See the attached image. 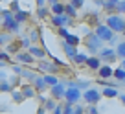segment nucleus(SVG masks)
<instances>
[{"label": "nucleus", "instance_id": "nucleus-1", "mask_svg": "<svg viewBox=\"0 0 125 114\" xmlns=\"http://www.w3.org/2000/svg\"><path fill=\"white\" fill-rule=\"evenodd\" d=\"M105 24L114 33H123V30H125V19L120 15V13H110V15L105 19Z\"/></svg>", "mask_w": 125, "mask_h": 114}, {"label": "nucleus", "instance_id": "nucleus-2", "mask_svg": "<svg viewBox=\"0 0 125 114\" xmlns=\"http://www.w3.org/2000/svg\"><path fill=\"white\" fill-rule=\"evenodd\" d=\"M94 33H96L101 41H107V42H114V41H116V39H114V37H116V33H114L112 30L107 26V24H103V22H101V24H96Z\"/></svg>", "mask_w": 125, "mask_h": 114}, {"label": "nucleus", "instance_id": "nucleus-3", "mask_svg": "<svg viewBox=\"0 0 125 114\" xmlns=\"http://www.w3.org/2000/svg\"><path fill=\"white\" fill-rule=\"evenodd\" d=\"M83 42H85V46H86V50L90 52V53H96V52H99L101 50V46H103V41L99 39L98 35H96V33H88V35H86V39L83 41Z\"/></svg>", "mask_w": 125, "mask_h": 114}, {"label": "nucleus", "instance_id": "nucleus-4", "mask_svg": "<svg viewBox=\"0 0 125 114\" xmlns=\"http://www.w3.org/2000/svg\"><path fill=\"white\" fill-rule=\"evenodd\" d=\"M81 98H83V92H81V88H79V87H75V85L66 87V90H64V101H66V103L75 105Z\"/></svg>", "mask_w": 125, "mask_h": 114}, {"label": "nucleus", "instance_id": "nucleus-5", "mask_svg": "<svg viewBox=\"0 0 125 114\" xmlns=\"http://www.w3.org/2000/svg\"><path fill=\"white\" fill-rule=\"evenodd\" d=\"M50 22L53 28H61V26H72L74 19L68 17L66 13H62V15H50Z\"/></svg>", "mask_w": 125, "mask_h": 114}, {"label": "nucleus", "instance_id": "nucleus-6", "mask_svg": "<svg viewBox=\"0 0 125 114\" xmlns=\"http://www.w3.org/2000/svg\"><path fill=\"white\" fill-rule=\"evenodd\" d=\"M59 66L53 63V61H44V59H39V63H37V72L39 74H57Z\"/></svg>", "mask_w": 125, "mask_h": 114}, {"label": "nucleus", "instance_id": "nucleus-7", "mask_svg": "<svg viewBox=\"0 0 125 114\" xmlns=\"http://www.w3.org/2000/svg\"><path fill=\"white\" fill-rule=\"evenodd\" d=\"M83 99L86 101V105H98L99 101H101V92L94 90V88H85V92H83Z\"/></svg>", "mask_w": 125, "mask_h": 114}, {"label": "nucleus", "instance_id": "nucleus-8", "mask_svg": "<svg viewBox=\"0 0 125 114\" xmlns=\"http://www.w3.org/2000/svg\"><path fill=\"white\" fill-rule=\"evenodd\" d=\"M15 61L17 63H22V64H33L35 63V57H33L28 50H19L15 53Z\"/></svg>", "mask_w": 125, "mask_h": 114}, {"label": "nucleus", "instance_id": "nucleus-9", "mask_svg": "<svg viewBox=\"0 0 125 114\" xmlns=\"http://www.w3.org/2000/svg\"><path fill=\"white\" fill-rule=\"evenodd\" d=\"M2 30H6V31L17 35V33L20 31V22H17L15 17H13V19H9V20H2Z\"/></svg>", "mask_w": 125, "mask_h": 114}, {"label": "nucleus", "instance_id": "nucleus-10", "mask_svg": "<svg viewBox=\"0 0 125 114\" xmlns=\"http://www.w3.org/2000/svg\"><path fill=\"white\" fill-rule=\"evenodd\" d=\"M98 57L103 63H112V61L116 59V50H112V48H101V50L98 52Z\"/></svg>", "mask_w": 125, "mask_h": 114}, {"label": "nucleus", "instance_id": "nucleus-11", "mask_svg": "<svg viewBox=\"0 0 125 114\" xmlns=\"http://www.w3.org/2000/svg\"><path fill=\"white\" fill-rule=\"evenodd\" d=\"M64 90H66V87L61 85V83H55V85H52V87H50L52 96H53L57 101H59V99H64Z\"/></svg>", "mask_w": 125, "mask_h": 114}, {"label": "nucleus", "instance_id": "nucleus-12", "mask_svg": "<svg viewBox=\"0 0 125 114\" xmlns=\"http://www.w3.org/2000/svg\"><path fill=\"white\" fill-rule=\"evenodd\" d=\"M28 52H30L31 55H33V57H35L37 61L39 59H44V57H46V48H41V46H35V44H30V48H28Z\"/></svg>", "mask_w": 125, "mask_h": 114}, {"label": "nucleus", "instance_id": "nucleus-13", "mask_svg": "<svg viewBox=\"0 0 125 114\" xmlns=\"http://www.w3.org/2000/svg\"><path fill=\"white\" fill-rule=\"evenodd\" d=\"M31 85L35 87V90H37V94H42L44 90L48 88V83L44 81V75H37L33 81H31Z\"/></svg>", "mask_w": 125, "mask_h": 114}, {"label": "nucleus", "instance_id": "nucleus-14", "mask_svg": "<svg viewBox=\"0 0 125 114\" xmlns=\"http://www.w3.org/2000/svg\"><path fill=\"white\" fill-rule=\"evenodd\" d=\"M120 0H96V4L101 6L105 11H116V6Z\"/></svg>", "mask_w": 125, "mask_h": 114}, {"label": "nucleus", "instance_id": "nucleus-15", "mask_svg": "<svg viewBox=\"0 0 125 114\" xmlns=\"http://www.w3.org/2000/svg\"><path fill=\"white\" fill-rule=\"evenodd\" d=\"M61 46H62V50H64V53H66V57L72 61V59H74V55L77 53V46H74V44L66 42V41H62Z\"/></svg>", "mask_w": 125, "mask_h": 114}, {"label": "nucleus", "instance_id": "nucleus-16", "mask_svg": "<svg viewBox=\"0 0 125 114\" xmlns=\"http://www.w3.org/2000/svg\"><path fill=\"white\" fill-rule=\"evenodd\" d=\"M98 77H101V79H109V77H112V68L109 66V64H101V66L98 68Z\"/></svg>", "mask_w": 125, "mask_h": 114}, {"label": "nucleus", "instance_id": "nucleus-17", "mask_svg": "<svg viewBox=\"0 0 125 114\" xmlns=\"http://www.w3.org/2000/svg\"><path fill=\"white\" fill-rule=\"evenodd\" d=\"M85 66H88V70H94V72H96L99 66H101V59H99L98 55H96V57H86Z\"/></svg>", "mask_w": 125, "mask_h": 114}, {"label": "nucleus", "instance_id": "nucleus-18", "mask_svg": "<svg viewBox=\"0 0 125 114\" xmlns=\"http://www.w3.org/2000/svg\"><path fill=\"white\" fill-rule=\"evenodd\" d=\"M22 94H24V98H35L37 96V90H35V87L33 85H22Z\"/></svg>", "mask_w": 125, "mask_h": 114}, {"label": "nucleus", "instance_id": "nucleus-19", "mask_svg": "<svg viewBox=\"0 0 125 114\" xmlns=\"http://www.w3.org/2000/svg\"><path fill=\"white\" fill-rule=\"evenodd\" d=\"M30 13L28 11H24V9H19V11H15V20L17 22H20V24H24V22H28L30 20Z\"/></svg>", "mask_w": 125, "mask_h": 114}, {"label": "nucleus", "instance_id": "nucleus-20", "mask_svg": "<svg viewBox=\"0 0 125 114\" xmlns=\"http://www.w3.org/2000/svg\"><path fill=\"white\" fill-rule=\"evenodd\" d=\"M13 41V33H9V31H0V46H8L9 42Z\"/></svg>", "mask_w": 125, "mask_h": 114}, {"label": "nucleus", "instance_id": "nucleus-21", "mask_svg": "<svg viewBox=\"0 0 125 114\" xmlns=\"http://www.w3.org/2000/svg\"><path fill=\"white\" fill-rule=\"evenodd\" d=\"M50 11H52V15H62V13H64V4L59 0L53 6H50Z\"/></svg>", "mask_w": 125, "mask_h": 114}, {"label": "nucleus", "instance_id": "nucleus-22", "mask_svg": "<svg viewBox=\"0 0 125 114\" xmlns=\"http://www.w3.org/2000/svg\"><path fill=\"white\" fill-rule=\"evenodd\" d=\"M86 57H88L86 53H81V52H77V53L74 55V59H72V63H74V64H77V66H83V64L86 63Z\"/></svg>", "mask_w": 125, "mask_h": 114}, {"label": "nucleus", "instance_id": "nucleus-23", "mask_svg": "<svg viewBox=\"0 0 125 114\" xmlns=\"http://www.w3.org/2000/svg\"><path fill=\"white\" fill-rule=\"evenodd\" d=\"M52 15V11H50V6H41V8H37V17L39 19H48V17Z\"/></svg>", "mask_w": 125, "mask_h": 114}, {"label": "nucleus", "instance_id": "nucleus-24", "mask_svg": "<svg viewBox=\"0 0 125 114\" xmlns=\"http://www.w3.org/2000/svg\"><path fill=\"white\" fill-rule=\"evenodd\" d=\"M101 96H105V98H118V88L116 87H107V88H103Z\"/></svg>", "mask_w": 125, "mask_h": 114}, {"label": "nucleus", "instance_id": "nucleus-25", "mask_svg": "<svg viewBox=\"0 0 125 114\" xmlns=\"http://www.w3.org/2000/svg\"><path fill=\"white\" fill-rule=\"evenodd\" d=\"M41 31H39V28H33V30H30V33H28V37H30V41H31V44H35V42H39V39H41Z\"/></svg>", "mask_w": 125, "mask_h": 114}, {"label": "nucleus", "instance_id": "nucleus-26", "mask_svg": "<svg viewBox=\"0 0 125 114\" xmlns=\"http://www.w3.org/2000/svg\"><path fill=\"white\" fill-rule=\"evenodd\" d=\"M112 77H116L118 81H123V79H125V68L118 66L116 70H112Z\"/></svg>", "mask_w": 125, "mask_h": 114}, {"label": "nucleus", "instance_id": "nucleus-27", "mask_svg": "<svg viewBox=\"0 0 125 114\" xmlns=\"http://www.w3.org/2000/svg\"><path fill=\"white\" fill-rule=\"evenodd\" d=\"M44 75V81L48 83V87H52V85H55V83H59V77L55 74H42Z\"/></svg>", "mask_w": 125, "mask_h": 114}, {"label": "nucleus", "instance_id": "nucleus-28", "mask_svg": "<svg viewBox=\"0 0 125 114\" xmlns=\"http://www.w3.org/2000/svg\"><path fill=\"white\" fill-rule=\"evenodd\" d=\"M11 96H13V101H15V103H22L24 99H26L24 94H22V90H13V88H11Z\"/></svg>", "mask_w": 125, "mask_h": 114}, {"label": "nucleus", "instance_id": "nucleus-29", "mask_svg": "<svg viewBox=\"0 0 125 114\" xmlns=\"http://www.w3.org/2000/svg\"><path fill=\"white\" fill-rule=\"evenodd\" d=\"M64 13H66L68 17H72V19H75V17H77V9H75L72 4H64Z\"/></svg>", "mask_w": 125, "mask_h": 114}, {"label": "nucleus", "instance_id": "nucleus-30", "mask_svg": "<svg viewBox=\"0 0 125 114\" xmlns=\"http://www.w3.org/2000/svg\"><path fill=\"white\" fill-rule=\"evenodd\" d=\"M64 41H66V42H70V44H74V46H79V44H81V39H79V37H75V35H70V33L64 37Z\"/></svg>", "mask_w": 125, "mask_h": 114}, {"label": "nucleus", "instance_id": "nucleus-31", "mask_svg": "<svg viewBox=\"0 0 125 114\" xmlns=\"http://www.w3.org/2000/svg\"><path fill=\"white\" fill-rule=\"evenodd\" d=\"M116 57H120V59H123V57H125V41L116 46Z\"/></svg>", "mask_w": 125, "mask_h": 114}, {"label": "nucleus", "instance_id": "nucleus-32", "mask_svg": "<svg viewBox=\"0 0 125 114\" xmlns=\"http://www.w3.org/2000/svg\"><path fill=\"white\" fill-rule=\"evenodd\" d=\"M39 74H35V72H30V70H22V74H20V77H26V79H30V83L33 81V79L37 77Z\"/></svg>", "mask_w": 125, "mask_h": 114}, {"label": "nucleus", "instance_id": "nucleus-33", "mask_svg": "<svg viewBox=\"0 0 125 114\" xmlns=\"http://www.w3.org/2000/svg\"><path fill=\"white\" fill-rule=\"evenodd\" d=\"M44 107H46V110H53L55 107H57V99H46V101H44Z\"/></svg>", "mask_w": 125, "mask_h": 114}, {"label": "nucleus", "instance_id": "nucleus-34", "mask_svg": "<svg viewBox=\"0 0 125 114\" xmlns=\"http://www.w3.org/2000/svg\"><path fill=\"white\" fill-rule=\"evenodd\" d=\"M0 92H11V83L9 81H0Z\"/></svg>", "mask_w": 125, "mask_h": 114}, {"label": "nucleus", "instance_id": "nucleus-35", "mask_svg": "<svg viewBox=\"0 0 125 114\" xmlns=\"http://www.w3.org/2000/svg\"><path fill=\"white\" fill-rule=\"evenodd\" d=\"M116 13H120V15H125V0H120V2H118Z\"/></svg>", "mask_w": 125, "mask_h": 114}, {"label": "nucleus", "instance_id": "nucleus-36", "mask_svg": "<svg viewBox=\"0 0 125 114\" xmlns=\"http://www.w3.org/2000/svg\"><path fill=\"white\" fill-rule=\"evenodd\" d=\"M62 112L64 114H74V105H72V103H66V105L62 107Z\"/></svg>", "mask_w": 125, "mask_h": 114}, {"label": "nucleus", "instance_id": "nucleus-37", "mask_svg": "<svg viewBox=\"0 0 125 114\" xmlns=\"http://www.w3.org/2000/svg\"><path fill=\"white\" fill-rule=\"evenodd\" d=\"M0 61H2V63H8V61H11V57H9V52H0Z\"/></svg>", "mask_w": 125, "mask_h": 114}, {"label": "nucleus", "instance_id": "nucleus-38", "mask_svg": "<svg viewBox=\"0 0 125 114\" xmlns=\"http://www.w3.org/2000/svg\"><path fill=\"white\" fill-rule=\"evenodd\" d=\"M70 4L74 6L75 9H79V8H83V4H85V0H70Z\"/></svg>", "mask_w": 125, "mask_h": 114}, {"label": "nucleus", "instance_id": "nucleus-39", "mask_svg": "<svg viewBox=\"0 0 125 114\" xmlns=\"http://www.w3.org/2000/svg\"><path fill=\"white\" fill-rule=\"evenodd\" d=\"M11 70H13V74H17V75H20V74H22V66H20V64H13V66H11Z\"/></svg>", "mask_w": 125, "mask_h": 114}, {"label": "nucleus", "instance_id": "nucleus-40", "mask_svg": "<svg viewBox=\"0 0 125 114\" xmlns=\"http://www.w3.org/2000/svg\"><path fill=\"white\" fill-rule=\"evenodd\" d=\"M9 9H11V11L13 13H15V11H19V2H17V0H13V2H11V4H9Z\"/></svg>", "mask_w": 125, "mask_h": 114}, {"label": "nucleus", "instance_id": "nucleus-41", "mask_svg": "<svg viewBox=\"0 0 125 114\" xmlns=\"http://www.w3.org/2000/svg\"><path fill=\"white\" fill-rule=\"evenodd\" d=\"M75 87H79L81 90H85V88H88V81H79V83H75Z\"/></svg>", "mask_w": 125, "mask_h": 114}, {"label": "nucleus", "instance_id": "nucleus-42", "mask_svg": "<svg viewBox=\"0 0 125 114\" xmlns=\"http://www.w3.org/2000/svg\"><path fill=\"white\" fill-rule=\"evenodd\" d=\"M86 112H90V114H98L99 110H98V107H96V105H88V109H86Z\"/></svg>", "mask_w": 125, "mask_h": 114}, {"label": "nucleus", "instance_id": "nucleus-43", "mask_svg": "<svg viewBox=\"0 0 125 114\" xmlns=\"http://www.w3.org/2000/svg\"><path fill=\"white\" fill-rule=\"evenodd\" d=\"M83 112H85V109H83V107L74 105V114H83Z\"/></svg>", "mask_w": 125, "mask_h": 114}, {"label": "nucleus", "instance_id": "nucleus-44", "mask_svg": "<svg viewBox=\"0 0 125 114\" xmlns=\"http://www.w3.org/2000/svg\"><path fill=\"white\" fill-rule=\"evenodd\" d=\"M53 112H55V114H62V105H61V103H59V105L53 109Z\"/></svg>", "mask_w": 125, "mask_h": 114}, {"label": "nucleus", "instance_id": "nucleus-45", "mask_svg": "<svg viewBox=\"0 0 125 114\" xmlns=\"http://www.w3.org/2000/svg\"><path fill=\"white\" fill-rule=\"evenodd\" d=\"M37 8H41V6H46V0H35Z\"/></svg>", "mask_w": 125, "mask_h": 114}, {"label": "nucleus", "instance_id": "nucleus-46", "mask_svg": "<svg viewBox=\"0 0 125 114\" xmlns=\"http://www.w3.org/2000/svg\"><path fill=\"white\" fill-rule=\"evenodd\" d=\"M118 98H120V101L125 105V94H118Z\"/></svg>", "mask_w": 125, "mask_h": 114}, {"label": "nucleus", "instance_id": "nucleus-47", "mask_svg": "<svg viewBox=\"0 0 125 114\" xmlns=\"http://www.w3.org/2000/svg\"><path fill=\"white\" fill-rule=\"evenodd\" d=\"M55 2H59V0H46V4H48V6H53Z\"/></svg>", "mask_w": 125, "mask_h": 114}, {"label": "nucleus", "instance_id": "nucleus-48", "mask_svg": "<svg viewBox=\"0 0 125 114\" xmlns=\"http://www.w3.org/2000/svg\"><path fill=\"white\" fill-rule=\"evenodd\" d=\"M0 79H6V74H4L2 70H0Z\"/></svg>", "mask_w": 125, "mask_h": 114}, {"label": "nucleus", "instance_id": "nucleus-49", "mask_svg": "<svg viewBox=\"0 0 125 114\" xmlns=\"http://www.w3.org/2000/svg\"><path fill=\"white\" fill-rule=\"evenodd\" d=\"M121 66L125 68V57H123V59H121Z\"/></svg>", "mask_w": 125, "mask_h": 114}, {"label": "nucleus", "instance_id": "nucleus-50", "mask_svg": "<svg viewBox=\"0 0 125 114\" xmlns=\"http://www.w3.org/2000/svg\"><path fill=\"white\" fill-rule=\"evenodd\" d=\"M0 28H2V19H0Z\"/></svg>", "mask_w": 125, "mask_h": 114}, {"label": "nucleus", "instance_id": "nucleus-51", "mask_svg": "<svg viewBox=\"0 0 125 114\" xmlns=\"http://www.w3.org/2000/svg\"><path fill=\"white\" fill-rule=\"evenodd\" d=\"M0 66H2V61H0Z\"/></svg>", "mask_w": 125, "mask_h": 114}, {"label": "nucleus", "instance_id": "nucleus-52", "mask_svg": "<svg viewBox=\"0 0 125 114\" xmlns=\"http://www.w3.org/2000/svg\"><path fill=\"white\" fill-rule=\"evenodd\" d=\"M0 13H2V8H0Z\"/></svg>", "mask_w": 125, "mask_h": 114}, {"label": "nucleus", "instance_id": "nucleus-53", "mask_svg": "<svg viewBox=\"0 0 125 114\" xmlns=\"http://www.w3.org/2000/svg\"><path fill=\"white\" fill-rule=\"evenodd\" d=\"M123 35H125V30H123Z\"/></svg>", "mask_w": 125, "mask_h": 114}, {"label": "nucleus", "instance_id": "nucleus-54", "mask_svg": "<svg viewBox=\"0 0 125 114\" xmlns=\"http://www.w3.org/2000/svg\"><path fill=\"white\" fill-rule=\"evenodd\" d=\"M123 83H125V79H123Z\"/></svg>", "mask_w": 125, "mask_h": 114}, {"label": "nucleus", "instance_id": "nucleus-55", "mask_svg": "<svg viewBox=\"0 0 125 114\" xmlns=\"http://www.w3.org/2000/svg\"><path fill=\"white\" fill-rule=\"evenodd\" d=\"M0 2H2V0H0Z\"/></svg>", "mask_w": 125, "mask_h": 114}]
</instances>
